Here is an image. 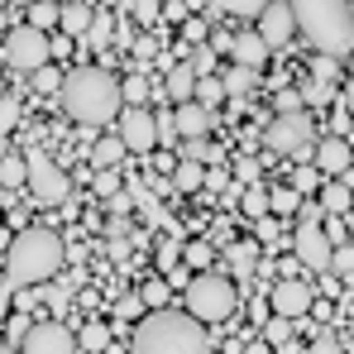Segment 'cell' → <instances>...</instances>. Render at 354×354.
Here are the masks:
<instances>
[{"mask_svg":"<svg viewBox=\"0 0 354 354\" xmlns=\"http://www.w3.org/2000/svg\"><path fill=\"white\" fill-rule=\"evenodd\" d=\"M62 111L77 120V124H111L124 106L120 96V77L111 67H96V62H82L62 77Z\"/></svg>","mask_w":354,"mask_h":354,"instance_id":"1","label":"cell"},{"mask_svg":"<svg viewBox=\"0 0 354 354\" xmlns=\"http://www.w3.org/2000/svg\"><path fill=\"white\" fill-rule=\"evenodd\" d=\"M297 34H306V44L321 58H350L354 53V5L345 0H301L292 5Z\"/></svg>","mask_w":354,"mask_h":354,"instance_id":"2","label":"cell"},{"mask_svg":"<svg viewBox=\"0 0 354 354\" xmlns=\"http://www.w3.org/2000/svg\"><path fill=\"white\" fill-rule=\"evenodd\" d=\"M62 263H67V244H62V235L29 225V230H19V235H15L10 254H5V283H10V288L48 283Z\"/></svg>","mask_w":354,"mask_h":354,"instance_id":"3","label":"cell"},{"mask_svg":"<svg viewBox=\"0 0 354 354\" xmlns=\"http://www.w3.org/2000/svg\"><path fill=\"white\" fill-rule=\"evenodd\" d=\"M129 354H211L206 326L192 321L187 311H149L134 330Z\"/></svg>","mask_w":354,"mask_h":354,"instance_id":"4","label":"cell"},{"mask_svg":"<svg viewBox=\"0 0 354 354\" xmlns=\"http://www.w3.org/2000/svg\"><path fill=\"white\" fill-rule=\"evenodd\" d=\"M235 283L230 278H221V273H196L192 283H187V316L192 321H201V326H211V321H225L230 311H235Z\"/></svg>","mask_w":354,"mask_h":354,"instance_id":"5","label":"cell"},{"mask_svg":"<svg viewBox=\"0 0 354 354\" xmlns=\"http://www.w3.org/2000/svg\"><path fill=\"white\" fill-rule=\"evenodd\" d=\"M0 58L10 62L15 72H44L48 58H53V39L48 34H39V29H29V24H15L10 34H5V48H0Z\"/></svg>","mask_w":354,"mask_h":354,"instance_id":"6","label":"cell"},{"mask_svg":"<svg viewBox=\"0 0 354 354\" xmlns=\"http://www.w3.org/2000/svg\"><path fill=\"white\" fill-rule=\"evenodd\" d=\"M24 163H29V192H34V201H44V206H58L67 201V192H72V177L62 163H53L48 153H24Z\"/></svg>","mask_w":354,"mask_h":354,"instance_id":"7","label":"cell"},{"mask_svg":"<svg viewBox=\"0 0 354 354\" xmlns=\"http://www.w3.org/2000/svg\"><path fill=\"white\" fill-rule=\"evenodd\" d=\"M292 249H297V259H301L306 268H316V273H330L335 244H330V235H326V225H321V221H297Z\"/></svg>","mask_w":354,"mask_h":354,"instance_id":"8","label":"cell"},{"mask_svg":"<svg viewBox=\"0 0 354 354\" xmlns=\"http://www.w3.org/2000/svg\"><path fill=\"white\" fill-rule=\"evenodd\" d=\"M306 139H311V120H306V111H301V115H278L273 124H268V134H263L268 153H301Z\"/></svg>","mask_w":354,"mask_h":354,"instance_id":"9","label":"cell"},{"mask_svg":"<svg viewBox=\"0 0 354 354\" xmlns=\"http://www.w3.org/2000/svg\"><path fill=\"white\" fill-rule=\"evenodd\" d=\"M19 354H77V340L62 321H39L29 330V340L19 345Z\"/></svg>","mask_w":354,"mask_h":354,"instance_id":"10","label":"cell"},{"mask_svg":"<svg viewBox=\"0 0 354 354\" xmlns=\"http://www.w3.org/2000/svg\"><path fill=\"white\" fill-rule=\"evenodd\" d=\"M268 301H273V316L297 321V316H306V311H311V288H306V283H297V278H278V283H273V292H268Z\"/></svg>","mask_w":354,"mask_h":354,"instance_id":"11","label":"cell"},{"mask_svg":"<svg viewBox=\"0 0 354 354\" xmlns=\"http://www.w3.org/2000/svg\"><path fill=\"white\" fill-rule=\"evenodd\" d=\"M120 139L129 153H149L158 144V124H153V111H124L120 120Z\"/></svg>","mask_w":354,"mask_h":354,"instance_id":"12","label":"cell"},{"mask_svg":"<svg viewBox=\"0 0 354 354\" xmlns=\"http://www.w3.org/2000/svg\"><path fill=\"white\" fill-rule=\"evenodd\" d=\"M292 34H297L292 5H263V15H259V39H263L268 48H283Z\"/></svg>","mask_w":354,"mask_h":354,"instance_id":"13","label":"cell"},{"mask_svg":"<svg viewBox=\"0 0 354 354\" xmlns=\"http://www.w3.org/2000/svg\"><path fill=\"white\" fill-rule=\"evenodd\" d=\"M354 168V149L340 139V134H330V139H321L316 144V173H330L335 182Z\"/></svg>","mask_w":354,"mask_h":354,"instance_id":"14","label":"cell"},{"mask_svg":"<svg viewBox=\"0 0 354 354\" xmlns=\"http://www.w3.org/2000/svg\"><path fill=\"white\" fill-rule=\"evenodd\" d=\"M211 111L206 106H196V101H187V106H177L173 111V124H177V139H206L211 134Z\"/></svg>","mask_w":354,"mask_h":354,"instance_id":"15","label":"cell"},{"mask_svg":"<svg viewBox=\"0 0 354 354\" xmlns=\"http://www.w3.org/2000/svg\"><path fill=\"white\" fill-rule=\"evenodd\" d=\"M230 58H235V67H249V72H259V67L268 62V44L259 39V29H244V34H235V48H230Z\"/></svg>","mask_w":354,"mask_h":354,"instance_id":"16","label":"cell"},{"mask_svg":"<svg viewBox=\"0 0 354 354\" xmlns=\"http://www.w3.org/2000/svg\"><path fill=\"white\" fill-rule=\"evenodd\" d=\"M91 24H96V10H91L86 0H67V5H62V19H58L62 34L82 39V34H91Z\"/></svg>","mask_w":354,"mask_h":354,"instance_id":"17","label":"cell"},{"mask_svg":"<svg viewBox=\"0 0 354 354\" xmlns=\"http://www.w3.org/2000/svg\"><path fill=\"white\" fill-rule=\"evenodd\" d=\"M163 96H173L177 106H187V101L196 96V72H192V62H177L173 72H168V86H163Z\"/></svg>","mask_w":354,"mask_h":354,"instance_id":"18","label":"cell"},{"mask_svg":"<svg viewBox=\"0 0 354 354\" xmlns=\"http://www.w3.org/2000/svg\"><path fill=\"white\" fill-rule=\"evenodd\" d=\"M120 96H124V111H144V101H149V96H158V91L149 86V77L129 72V77L120 82Z\"/></svg>","mask_w":354,"mask_h":354,"instance_id":"19","label":"cell"},{"mask_svg":"<svg viewBox=\"0 0 354 354\" xmlns=\"http://www.w3.org/2000/svg\"><path fill=\"white\" fill-rule=\"evenodd\" d=\"M321 211H330V216L354 211V192L345 187V182H326V187H321Z\"/></svg>","mask_w":354,"mask_h":354,"instance_id":"20","label":"cell"},{"mask_svg":"<svg viewBox=\"0 0 354 354\" xmlns=\"http://www.w3.org/2000/svg\"><path fill=\"white\" fill-rule=\"evenodd\" d=\"M0 187H5V192L29 187V163H24V153H5V158H0Z\"/></svg>","mask_w":354,"mask_h":354,"instance_id":"21","label":"cell"},{"mask_svg":"<svg viewBox=\"0 0 354 354\" xmlns=\"http://www.w3.org/2000/svg\"><path fill=\"white\" fill-rule=\"evenodd\" d=\"M173 187H177V192H182V196H196V192L206 187V168H201V163H182V158H177Z\"/></svg>","mask_w":354,"mask_h":354,"instance_id":"22","label":"cell"},{"mask_svg":"<svg viewBox=\"0 0 354 354\" xmlns=\"http://www.w3.org/2000/svg\"><path fill=\"white\" fill-rule=\"evenodd\" d=\"M124 153H129V149H124V139H120V134H106V139L96 144V153H91V158H96V168H101V173H115V163L124 158Z\"/></svg>","mask_w":354,"mask_h":354,"instance_id":"23","label":"cell"},{"mask_svg":"<svg viewBox=\"0 0 354 354\" xmlns=\"http://www.w3.org/2000/svg\"><path fill=\"white\" fill-rule=\"evenodd\" d=\"M24 15H29V29L48 34V29H58V19H62V5H53V0H39V5H29Z\"/></svg>","mask_w":354,"mask_h":354,"instance_id":"24","label":"cell"},{"mask_svg":"<svg viewBox=\"0 0 354 354\" xmlns=\"http://www.w3.org/2000/svg\"><path fill=\"white\" fill-rule=\"evenodd\" d=\"M196 106H206V111H216L221 101H225V82L221 77H196V96H192Z\"/></svg>","mask_w":354,"mask_h":354,"instance_id":"25","label":"cell"},{"mask_svg":"<svg viewBox=\"0 0 354 354\" xmlns=\"http://www.w3.org/2000/svg\"><path fill=\"white\" fill-rule=\"evenodd\" d=\"M221 82H225V96H244V91L259 86V72H249V67H230Z\"/></svg>","mask_w":354,"mask_h":354,"instance_id":"26","label":"cell"},{"mask_svg":"<svg viewBox=\"0 0 354 354\" xmlns=\"http://www.w3.org/2000/svg\"><path fill=\"white\" fill-rule=\"evenodd\" d=\"M139 301H144L149 311H168V283H163V278H149V283L139 288Z\"/></svg>","mask_w":354,"mask_h":354,"instance_id":"27","label":"cell"},{"mask_svg":"<svg viewBox=\"0 0 354 354\" xmlns=\"http://www.w3.org/2000/svg\"><path fill=\"white\" fill-rule=\"evenodd\" d=\"M182 163H216V149H211V139H182Z\"/></svg>","mask_w":354,"mask_h":354,"instance_id":"28","label":"cell"},{"mask_svg":"<svg viewBox=\"0 0 354 354\" xmlns=\"http://www.w3.org/2000/svg\"><path fill=\"white\" fill-rule=\"evenodd\" d=\"M297 201H301V196H297L292 187H273V192H268V211H273L278 221H283V216H292Z\"/></svg>","mask_w":354,"mask_h":354,"instance_id":"29","label":"cell"},{"mask_svg":"<svg viewBox=\"0 0 354 354\" xmlns=\"http://www.w3.org/2000/svg\"><path fill=\"white\" fill-rule=\"evenodd\" d=\"M230 263H235L239 273H254V263H259V239H239L235 249H230Z\"/></svg>","mask_w":354,"mask_h":354,"instance_id":"30","label":"cell"},{"mask_svg":"<svg viewBox=\"0 0 354 354\" xmlns=\"http://www.w3.org/2000/svg\"><path fill=\"white\" fill-rule=\"evenodd\" d=\"M239 206H244V216H254V221L273 216V211H268V192H263V187H249V192L239 196Z\"/></svg>","mask_w":354,"mask_h":354,"instance_id":"31","label":"cell"},{"mask_svg":"<svg viewBox=\"0 0 354 354\" xmlns=\"http://www.w3.org/2000/svg\"><path fill=\"white\" fill-rule=\"evenodd\" d=\"M153 263H158L163 273H173V268H182V244H177V239H163V244L153 249Z\"/></svg>","mask_w":354,"mask_h":354,"instance_id":"32","label":"cell"},{"mask_svg":"<svg viewBox=\"0 0 354 354\" xmlns=\"http://www.w3.org/2000/svg\"><path fill=\"white\" fill-rule=\"evenodd\" d=\"M182 263L201 273V268L211 263V244H206V239H192V244H182Z\"/></svg>","mask_w":354,"mask_h":354,"instance_id":"33","label":"cell"},{"mask_svg":"<svg viewBox=\"0 0 354 354\" xmlns=\"http://www.w3.org/2000/svg\"><path fill=\"white\" fill-rule=\"evenodd\" d=\"M106 345H111V330H106V326H101V321H86V326H82V350H106Z\"/></svg>","mask_w":354,"mask_h":354,"instance_id":"34","label":"cell"},{"mask_svg":"<svg viewBox=\"0 0 354 354\" xmlns=\"http://www.w3.org/2000/svg\"><path fill=\"white\" fill-rule=\"evenodd\" d=\"M297 91H301V106H316V111L335 101V91H330V86H321V82H306V86H297Z\"/></svg>","mask_w":354,"mask_h":354,"instance_id":"35","label":"cell"},{"mask_svg":"<svg viewBox=\"0 0 354 354\" xmlns=\"http://www.w3.org/2000/svg\"><path fill=\"white\" fill-rule=\"evenodd\" d=\"M288 340H292V321L288 316H273L263 326V345H288Z\"/></svg>","mask_w":354,"mask_h":354,"instance_id":"36","label":"cell"},{"mask_svg":"<svg viewBox=\"0 0 354 354\" xmlns=\"http://www.w3.org/2000/svg\"><path fill=\"white\" fill-rule=\"evenodd\" d=\"M288 187H292L297 196H301V192H316V187H321V173H316V163H306V168H292V182H288Z\"/></svg>","mask_w":354,"mask_h":354,"instance_id":"37","label":"cell"},{"mask_svg":"<svg viewBox=\"0 0 354 354\" xmlns=\"http://www.w3.org/2000/svg\"><path fill=\"white\" fill-rule=\"evenodd\" d=\"M335 77H340V62H335V58H321V53L311 58V82H321V86H330Z\"/></svg>","mask_w":354,"mask_h":354,"instance_id":"38","label":"cell"},{"mask_svg":"<svg viewBox=\"0 0 354 354\" xmlns=\"http://www.w3.org/2000/svg\"><path fill=\"white\" fill-rule=\"evenodd\" d=\"M278 115H301V91L297 86H278Z\"/></svg>","mask_w":354,"mask_h":354,"instance_id":"39","label":"cell"},{"mask_svg":"<svg viewBox=\"0 0 354 354\" xmlns=\"http://www.w3.org/2000/svg\"><path fill=\"white\" fill-rule=\"evenodd\" d=\"M254 239H259V244H278V239H283V230H278V216L254 221Z\"/></svg>","mask_w":354,"mask_h":354,"instance_id":"40","label":"cell"},{"mask_svg":"<svg viewBox=\"0 0 354 354\" xmlns=\"http://www.w3.org/2000/svg\"><path fill=\"white\" fill-rule=\"evenodd\" d=\"M29 330H34V326H29L24 316H10V321H5V335H10V350H15V345H24V340H29Z\"/></svg>","mask_w":354,"mask_h":354,"instance_id":"41","label":"cell"},{"mask_svg":"<svg viewBox=\"0 0 354 354\" xmlns=\"http://www.w3.org/2000/svg\"><path fill=\"white\" fill-rule=\"evenodd\" d=\"M15 120H19V101H15V96H0V139L10 134Z\"/></svg>","mask_w":354,"mask_h":354,"instance_id":"42","label":"cell"},{"mask_svg":"<svg viewBox=\"0 0 354 354\" xmlns=\"http://www.w3.org/2000/svg\"><path fill=\"white\" fill-rule=\"evenodd\" d=\"M153 124H158V144H177V124H173V111H158V115H153Z\"/></svg>","mask_w":354,"mask_h":354,"instance_id":"43","label":"cell"},{"mask_svg":"<svg viewBox=\"0 0 354 354\" xmlns=\"http://www.w3.org/2000/svg\"><path fill=\"white\" fill-rule=\"evenodd\" d=\"M96 196L115 201V196H120V173H96Z\"/></svg>","mask_w":354,"mask_h":354,"instance_id":"44","label":"cell"},{"mask_svg":"<svg viewBox=\"0 0 354 354\" xmlns=\"http://www.w3.org/2000/svg\"><path fill=\"white\" fill-rule=\"evenodd\" d=\"M34 91H44V96H48V91H62V77L53 72V67H44V72H34Z\"/></svg>","mask_w":354,"mask_h":354,"instance_id":"45","label":"cell"},{"mask_svg":"<svg viewBox=\"0 0 354 354\" xmlns=\"http://www.w3.org/2000/svg\"><path fill=\"white\" fill-rule=\"evenodd\" d=\"M330 273H354V249H350V244H335V259H330Z\"/></svg>","mask_w":354,"mask_h":354,"instance_id":"46","label":"cell"},{"mask_svg":"<svg viewBox=\"0 0 354 354\" xmlns=\"http://www.w3.org/2000/svg\"><path fill=\"white\" fill-rule=\"evenodd\" d=\"M235 182H230V173L225 168H206V192H230Z\"/></svg>","mask_w":354,"mask_h":354,"instance_id":"47","label":"cell"},{"mask_svg":"<svg viewBox=\"0 0 354 354\" xmlns=\"http://www.w3.org/2000/svg\"><path fill=\"white\" fill-rule=\"evenodd\" d=\"M311 354H340V340H335L330 330H321V335L311 340Z\"/></svg>","mask_w":354,"mask_h":354,"instance_id":"48","label":"cell"},{"mask_svg":"<svg viewBox=\"0 0 354 354\" xmlns=\"http://www.w3.org/2000/svg\"><path fill=\"white\" fill-rule=\"evenodd\" d=\"M139 311H149V306L139 301V292H134V297H124V301L115 306V316H120V321H129V316H139Z\"/></svg>","mask_w":354,"mask_h":354,"instance_id":"49","label":"cell"},{"mask_svg":"<svg viewBox=\"0 0 354 354\" xmlns=\"http://www.w3.org/2000/svg\"><path fill=\"white\" fill-rule=\"evenodd\" d=\"M163 19H177V24H187V19H192V5H182V0H168V5H163Z\"/></svg>","mask_w":354,"mask_h":354,"instance_id":"50","label":"cell"},{"mask_svg":"<svg viewBox=\"0 0 354 354\" xmlns=\"http://www.w3.org/2000/svg\"><path fill=\"white\" fill-rule=\"evenodd\" d=\"M211 67H216V53H211V48H201V53L192 58V72H196V77H211Z\"/></svg>","mask_w":354,"mask_h":354,"instance_id":"51","label":"cell"},{"mask_svg":"<svg viewBox=\"0 0 354 354\" xmlns=\"http://www.w3.org/2000/svg\"><path fill=\"white\" fill-rule=\"evenodd\" d=\"M124 15H139V19H158V15H163V5H153V0H144V5H129Z\"/></svg>","mask_w":354,"mask_h":354,"instance_id":"52","label":"cell"},{"mask_svg":"<svg viewBox=\"0 0 354 354\" xmlns=\"http://www.w3.org/2000/svg\"><path fill=\"white\" fill-rule=\"evenodd\" d=\"M182 34H187V44H201V39H206V24H201V19H187Z\"/></svg>","mask_w":354,"mask_h":354,"instance_id":"53","label":"cell"},{"mask_svg":"<svg viewBox=\"0 0 354 354\" xmlns=\"http://www.w3.org/2000/svg\"><path fill=\"white\" fill-rule=\"evenodd\" d=\"M235 168H239V182H254V177H259V163H254V158H239Z\"/></svg>","mask_w":354,"mask_h":354,"instance_id":"54","label":"cell"},{"mask_svg":"<svg viewBox=\"0 0 354 354\" xmlns=\"http://www.w3.org/2000/svg\"><path fill=\"white\" fill-rule=\"evenodd\" d=\"M106 34H111V19H106V15H101V10H96V24H91V39H96V44H101V39H106Z\"/></svg>","mask_w":354,"mask_h":354,"instance_id":"55","label":"cell"},{"mask_svg":"<svg viewBox=\"0 0 354 354\" xmlns=\"http://www.w3.org/2000/svg\"><path fill=\"white\" fill-rule=\"evenodd\" d=\"M10 321V283H0V326Z\"/></svg>","mask_w":354,"mask_h":354,"instance_id":"56","label":"cell"},{"mask_svg":"<svg viewBox=\"0 0 354 354\" xmlns=\"http://www.w3.org/2000/svg\"><path fill=\"white\" fill-rule=\"evenodd\" d=\"M10 244H15V239H10V230H0V259L10 254Z\"/></svg>","mask_w":354,"mask_h":354,"instance_id":"57","label":"cell"},{"mask_svg":"<svg viewBox=\"0 0 354 354\" xmlns=\"http://www.w3.org/2000/svg\"><path fill=\"white\" fill-rule=\"evenodd\" d=\"M244 354H268V345H263V340H254V345H249Z\"/></svg>","mask_w":354,"mask_h":354,"instance_id":"58","label":"cell"},{"mask_svg":"<svg viewBox=\"0 0 354 354\" xmlns=\"http://www.w3.org/2000/svg\"><path fill=\"white\" fill-rule=\"evenodd\" d=\"M0 29H10V10H0Z\"/></svg>","mask_w":354,"mask_h":354,"instance_id":"59","label":"cell"},{"mask_svg":"<svg viewBox=\"0 0 354 354\" xmlns=\"http://www.w3.org/2000/svg\"><path fill=\"white\" fill-rule=\"evenodd\" d=\"M350 82H354V53H350Z\"/></svg>","mask_w":354,"mask_h":354,"instance_id":"60","label":"cell"},{"mask_svg":"<svg viewBox=\"0 0 354 354\" xmlns=\"http://www.w3.org/2000/svg\"><path fill=\"white\" fill-rule=\"evenodd\" d=\"M0 354H10V345H0Z\"/></svg>","mask_w":354,"mask_h":354,"instance_id":"61","label":"cell"},{"mask_svg":"<svg viewBox=\"0 0 354 354\" xmlns=\"http://www.w3.org/2000/svg\"><path fill=\"white\" fill-rule=\"evenodd\" d=\"M0 96H5V82H0Z\"/></svg>","mask_w":354,"mask_h":354,"instance_id":"62","label":"cell"},{"mask_svg":"<svg viewBox=\"0 0 354 354\" xmlns=\"http://www.w3.org/2000/svg\"><path fill=\"white\" fill-rule=\"evenodd\" d=\"M0 10H5V5H0Z\"/></svg>","mask_w":354,"mask_h":354,"instance_id":"63","label":"cell"}]
</instances>
